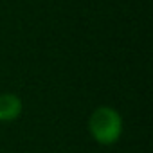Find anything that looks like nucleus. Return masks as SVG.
Here are the masks:
<instances>
[{"label": "nucleus", "instance_id": "nucleus-1", "mask_svg": "<svg viewBox=\"0 0 153 153\" xmlns=\"http://www.w3.org/2000/svg\"><path fill=\"white\" fill-rule=\"evenodd\" d=\"M88 131L97 144L112 146L123 135V117L112 106H97L90 114Z\"/></svg>", "mask_w": 153, "mask_h": 153}, {"label": "nucleus", "instance_id": "nucleus-2", "mask_svg": "<svg viewBox=\"0 0 153 153\" xmlns=\"http://www.w3.org/2000/svg\"><path fill=\"white\" fill-rule=\"evenodd\" d=\"M22 112H24V101L16 94L13 92L0 94V123L15 121L22 115Z\"/></svg>", "mask_w": 153, "mask_h": 153}]
</instances>
